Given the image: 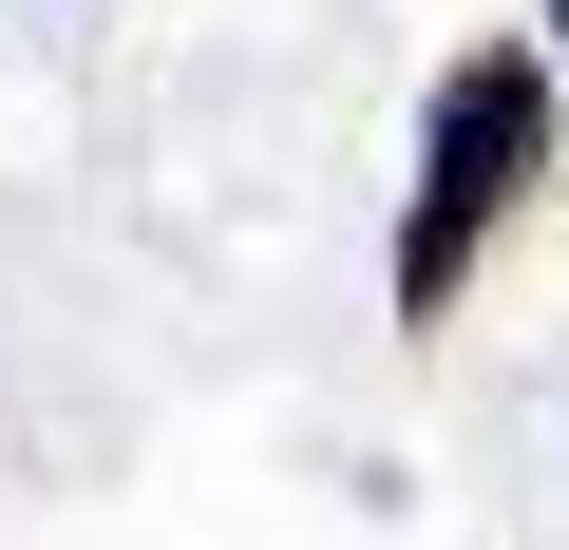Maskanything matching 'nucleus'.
I'll return each mask as SVG.
<instances>
[{
  "label": "nucleus",
  "mask_w": 569,
  "mask_h": 550,
  "mask_svg": "<svg viewBox=\"0 0 569 550\" xmlns=\"http://www.w3.org/2000/svg\"><path fill=\"white\" fill-rule=\"evenodd\" d=\"M550 77L569 58H456L437 96H418V209H399V323H456V286H475V247H493V209L550 171Z\"/></svg>",
  "instance_id": "obj_1"
},
{
  "label": "nucleus",
  "mask_w": 569,
  "mask_h": 550,
  "mask_svg": "<svg viewBox=\"0 0 569 550\" xmlns=\"http://www.w3.org/2000/svg\"><path fill=\"white\" fill-rule=\"evenodd\" d=\"M550 58H569V0H550Z\"/></svg>",
  "instance_id": "obj_2"
}]
</instances>
